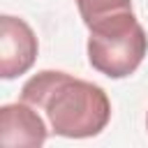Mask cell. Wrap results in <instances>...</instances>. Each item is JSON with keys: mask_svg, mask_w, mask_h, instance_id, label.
<instances>
[{"mask_svg": "<svg viewBox=\"0 0 148 148\" xmlns=\"http://www.w3.org/2000/svg\"><path fill=\"white\" fill-rule=\"evenodd\" d=\"M21 99L42 109L51 132L67 139L95 136L111 118V102L97 83L58 69H44L28 79L21 88Z\"/></svg>", "mask_w": 148, "mask_h": 148, "instance_id": "6da1fadb", "label": "cell"}, {"mask_svg": "<svg viewBox=\"0 0 148 148\" xmlns=\"http://www.w3.org/2000/svg\"><path fill=\"white\" fill-rule=\"evenodd\" d=\"M146 51H148V37L139 21L109 32H90L88 37L90 65L99 74H106L111 79L130 76L141 65Z\"/></svg>", "mask_w": 148, "mask_h": 148, "instance_id": "7a4b0ae2", "label": "cell"}, {"mask_svg": "<svg viewBox=\"0 0 148 148\" xmlns=\"http://www.w3.org/2000/svg\"><path fill=\"white\" fill-rule=\"evenodd\" d=\"M37 37L32 28L18 18L2 14L0 16V76L14 79L25 74L37 58Z\"/></svg>", "mask_w": 148, "mask_h": 148, "instance_id": "3957f363", "label": "cell"}, {"mask_svg": "<svg viewBox=\"0 0 148 148\" xmlns=\"http://www.w3.org/2000/svg\"><path fill=\"white\" fill-rule=\"evenodd\" d=\"M46 141V125L28 102L0 109V148H39Z\"/></svg>", "mask_w": 148, "mask_h": 148, "instance_id": "277c9868", "label": "cell"}, {"mask_svg": "<svg viewBox=\"0 0 148 148\" xmlns=\"http://www.w3.org/2000/svg\"><path fill=\"white\" fill-rule=\"evenodd\" d=\"M90 32H109L136 21L132 0H74Z\"/></svg>", "mask_w": 148, "mask_h": 148, "instance_id": "5b68a950", "label": "cell"}, {"mask_svg": "<svg viewBox=\"0 0 148 148\" xmlns=\"http://www.w3.org/2000/svg\"><path fill=\"white\" fill-rule=\"evenodd\" d=\"M146 127H148V116H146Z\"/></svg>", "mask_w": 148, "mask_h": 148, "instance_id": "8992f818", "label": "cell"}]
</instances>
